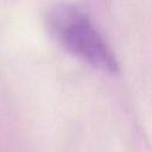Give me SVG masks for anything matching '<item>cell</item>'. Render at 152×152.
Returning <instances> with one entry per match:
<instances>
[{
  "mask_svg": "<svg viewBox=\"0 0 152 152\" xmlns=\"http://www.w3.org/2000/svg\"><path fill=\"white\" fill-rule=\"evenodd\" d=\"M46 23L51 33L70 52L103 71H119L115 55L81 10L69 4L56 5L48 12Z\"/></svg>",
  "mask_w": 152,
  "mask_h": 152,
  "instance_id": "6da1fadb",
  "label": "cell"
}]
</instances>
